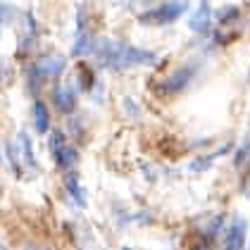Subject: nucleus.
Masks as SVG:
<instances>
[{
	"instance_id": "12",
	"label": "nucleus",
	"mask_w": 250,
	"mask_h": 250,
	"mask_svg": "<svg viewBox=\"0 0 250 250\" xmlns=\"http://www.w3.org/2000/svg\"><path fill=\"white\" fill-rule=\"evenodd\" d=\"M2 74H7V67H5V64L0 62V81H2Z\"/></svg>"
},
{
	"instance_id": "13",
	"label": "nucleus",
	"mask_w": 250,
	"mask_h": 250,
	"mask_svg": "<svg viewBox=\"0 0 250 250\" xmlns=\"http://www.w3.org/2000/svg\"><path fill=\"white\" fill-rule=\"evenodd\" d=\"M26 250H39V248H26Z\"/></svg>"
},
{
	"instance_id": "8",
	"label": "nucleus",
	"mask_w": 250,
	"mask_h": 250,
	"mask_svg": "<svg viewBox=\"0 0 250 250\" xmlns=\"http://www.w3.org/2000/svg\"><path fill=\"white\" fill-rule=\"evenodd\" d=\"M210 24H212V7L208 2H200L198 10H195V15L188 20V26H191L193 31H198V34H205L210 29Z\"/></svg>"
},
{
	"instance_id": "11",
	"label": "nucleus",
	"mask_w": 250,
	"mask_h": 250,
	"mask_svg": "<svg viewBox=\"0 0 250 250\" xmlns=\"http://www.w3.org/2000/svg\"><path fill=\"white\" fill-rule=\"evenodd\" d=\"M20 141H21V146H24V157H26V162L34 165V153H31V146H29V136L20 134Z\"/></svg>"
},
{
	"instance_id": "2",
	"label": "nucleus",
	"mask_w": 250,
	"mask_h": 250,
	"mask_svg": "<svg viewBox=\"0 0 250 250\" xmlns=\"http://www.w3.org/2000/svg\"><path fill=\"white\" fill-rule=\"evenodd\" d=\"M188 12V2H162L153 10L141 15V24H150V26H162V24H174Z\"/></svg>"
},
{
	"instance_id": "3",
	"label": "nucleus",
	"mask_w": 250,
	"mask_h": 250,
	"mask_svg": "<svg viewBox=\"0 0 250 250\" xmlns=\"http://www.w3.org/2000/svg\"><path fill=\"white\" fill-rule=\"evenodd\" d=\"M50 153H53V160H55V165H58L60 169H72L79 160L74 146H69V143L64 141V134L58 131V129L50 136Z\"/></svg>"
},
{
	"instance_id": "7",
	"label": "nucleus",
	"mask_w": 250,
	"mask_h": 250,
	"mask_svg": "<svg viewBox=\"0 0 250 250\" xmlns=\"http://www.w3.org/2000/svg\"><path fill=\"white\" fill-rule=\"evenodd\" d=\"M53 103L58 105L60 112H72L77 105V91L72 86H58L53 91Z\"/></svg>"
},
{
	"instance_id": "14",
	"label": "nucleus",
	"mask_w": 250,
	"mask_h": 250,
	"mask_svg": "<svg viewBox=\"0 0 250 250\" xmlns=\"http://www.w3.org/2000/svg\"><path fill=\"white\" fill-rule=\"evenodd\" d=\"M124 250H129V248H124Z\"/></svg>"
},
{
	"instance_id": "4",
	"label": "nucleus",
	"mask_w": 250,
	"mask_h": 250,
	"mask_svg": "<svg viewBox=\"0 0 250 250\" xmlns=\"http://www.w3.org/2000/svg\"><path fill=\"white\" fill-rule=\"evenodd\" d=\"M246 236H248V222L243 217H236L231 222L227 238H224V250H243L246 248Z\"/></svg>"
},
{
	"instance_id": "6",
	"label": "nucleus",
	"mask_w": 250,
	"mask_h": 250,
	"mask_svg": "<svg viewBox=\"0 0 250 250\" xmlns=\"http://www.w3.org/2000/svg\"><path fill=\"white\" fill-rule=\"evenodd\" d=\"M64 67H67V60L62 55H43L36 62V74L41 79H55L64 72Z\"/></svg>"
},
{
	"instance_id": "5",
	"label": "nucleus",
	"mask_w": 250,
	"mask_h": 250,
	"mask_svg": "<svg viewBox=\"0 0 250 250\" xmlns=\"http://www.w3.org/2000/svg\"><path fill=\"white\" fill-rule=\"evenodd\" d=\"M193 67H181V69H176L172 74H167V79L160 83V91L162 93H181L186 86H188V81L193 79Z\"/></svg>"
},
{
	"instance_id": "10",
	"label": "nucleus",
	"mask_w": 250,
	"mask_h": 250,
	"mask_svg": "<svg viewBox=\"0 0 250 250\" xmlns=\"http://www.w3.org/2000/svg\"><path fill=\"white\" fill-rule=\"evenodd\" d=\"M67 191H69V195L77 200V205H86V193H83V188H81V184L77 181V176H72V179H67Z\"/></svg>"
},
{
	"instance_id": "9",
	"label": "nucleus",
	"mask_w": 250,
	"mask_h": 250,
	"mask_svg": "<svg viewBox=\"0 0 250 250\" xmlns=\"http://www.w3.org/2000/svg\"><path fill=\"white\" fill-rule=\"evenodd\" d=\"M34 126H36L39 134H48V129H50V112H48V105L41 103V100L34 103Z\"/></svg>"
},
{
	"instance_id": "1",
	"label": "nucleus",
	"mask_w": 250,
	"mask_h": 250,
	"mask_svg": "<svg viewBox=\"0 0 250 250\" xmlns=\"http://www.w3.org/2000/svg\"><path fill=\"white\" fill-rule=\"evenodd\" d=\"M98 60L103 67L107 69H126V67H138V64H153L155 53L136 48L129 43H119V41H105L100 43L96 50Z\"/></svg>"
}]
</instances>
